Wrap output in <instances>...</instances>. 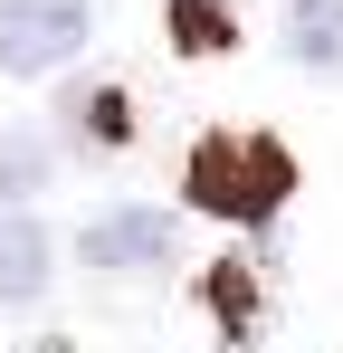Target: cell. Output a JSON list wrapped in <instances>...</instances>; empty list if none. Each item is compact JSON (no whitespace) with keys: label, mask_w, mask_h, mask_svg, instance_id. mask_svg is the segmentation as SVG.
Here are the masks:
<instances>
[{"label":"cell","mask_w":343,"mask_h":353,"mask_svg":"<svg viewBox=\"0 0 343 353\" xmlns=\"http://www.w3.org/2000/svg\"><path fill=\"white\" fill-rule=\"evenodd\" d=\"M86 0H0V67L10 77H48L86 48Z\"/></svg>","instance_id":"cell-2"},{"label":"cell","mask_w":343,"mask_h":353,"mask_svg":"<svg viewBox=\"0 0 343 353\" xmlns=\"http://www.w3.org/2000/svg\"><path fill=\"white\" fill-rule=\"evenodd\" d=\"M67 115H76V134H86V143H124V134H134V96H124V86H86Z\"/></svg>","instance_id":"cell-7"},{"label":"cell","mask_w":343,"mask_h":353,"mask_svg":"<svg viewBox=\"0 0 343 353\" xmlns=\"http://www.w3.org/2000/svg\"><path fill=\"white\" fill-rule=\"evenodd\" d=\"M57 153L39 143V134H0V191H48Z\"/></svg>","instance_id":"cell-8"},{"label":"cell","mask_w":343,"mask_h":353,"mask_svg":"<svg viewBox=\"0 0 343 353\" xmlns=\"http://www.w3.org/2000/svg\"><path fill=\"white\" fill-rule=\"evenodd\" d=\"M172 39H181L191 58H220L229 39H238V19H229L220 0H172Z\"/></svg>","instance_id":"cell-6"},{"label":"cell","mask_w":343,"mask_h":353,"mask_svg":"<svg viewBox=\"0 0 343 353\" xmlns=\"http://www.w3.org/2000/svg\"><path fill=\"white\" fill-rule=\"evenodd\" d=\"M181 191H191L210 220L258 230V220H277L286 191H295V153H286L277 134H200L191 163H181Z\"/></svg>","instance_id":"cell-1"},{"label":"cell","mask_w":343,"mask_h":353,"mask_svg":"<svg viewBox=\"0 0 343 353\" xmlns=\"http://www.w3.org/2000/svg\"><path fill=\"white\" fill-rule=\"evenodd\" d=\"M39 353H67V344H39Z\"/></svg>","instance_id":"cell-9"},{"label":"cell","mask_w":343,"mask_h":353,"mask_svg":"<svg viewBox=\"0 0 343 353\" xmlns=\"http://www.w3.org/2000/svg\"><path fill=\"white\" fill-rule=\"evenodd\" d=\"M48 296V230L29 210H0V305Z\"/></svg>","instance_id":"cell-5"},{"label":"cell","mask_w":343,"mask_h":353,"mask_svg":"<svg viewBox=\"0 0 343 353\" xmlns=\"http://www.w3.org/2000/svg\"><path fill=\"white\" fill-rule=\"evenodd\" d=\"M86 268L96 277H153V268H172L181 258V230H172V210H105V220H86Z\"/></svg>","instance_id":"cell-3"},{"label":"cell","mask_w":343,"mask_h":353,"mask_svg":"<svg viewBox=\"0 0 343 353\" xmlns=\"http://www.w3.org/2000/svg\"><path fill=\"white\" fill-rule=\"evenodd\" d=\"M277 48L305 67V77H343V0H286Z\"/></svg>","instance_id":"cell-4"}]
</instances>
